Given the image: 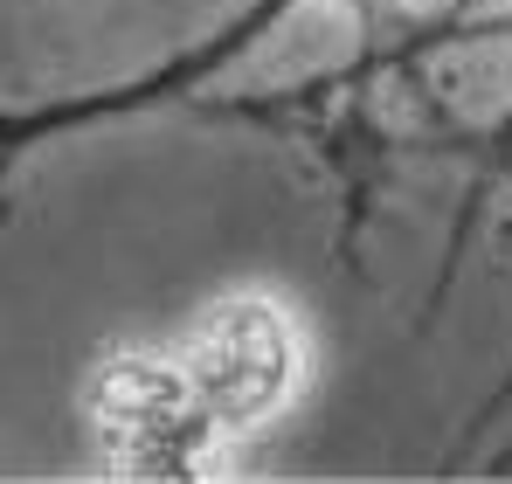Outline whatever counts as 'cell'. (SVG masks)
Listing matches in <instances>:
<instances>
[{"mask_svg": "<svg viewBox=\"0 0 512 484\" xmlns=\"http://www.w3.org/2000/svg\"><path fill=\"white\" fill-rule=\"evenodd\" d=\"M298 0H250L236 21H222L201 49H187V56H173L160 70H146V77L118 83V90H90V97H63V104H42V111H14V118H0V194H7V160H21L35 139H56V132H84V125H104V118H125V111H153V104H201V83L222 77L236 56H250L256 42L291 14Z\"/></svg>", "mask_w": 512, "mask_h": 484, "instance_id": "6da1fadb", "label": "cell"}]
</instances>
